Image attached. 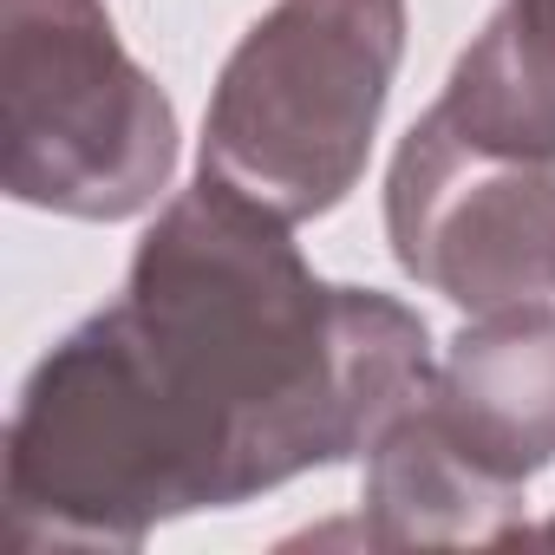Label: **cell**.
I'll list each match as a JSON object with an SVG mask.
<instances>
[{
	"mask_svg": "<svg viewBox=\"0 0 555 555\" xmlns=\"http://www.w3.org/2000/svg\"><path fill=\"white\" fill-rule=\"evenodd\" d=\"M8 196L73 222L144 216L177 170V105L105 0H0Z\"/></svg>",
	"mask_w": 555,
	"mask_h": 555,
	"instance_id": "cell-3",
	"label": "cell"
},
{
	"mask_svg": "<svg viewBox=\"0 0 555 555\" xmlns=\"http://www.w3.org/2000/svg\"><path fill=\"white\" fill-rule=\"evenodd\" d=\"M425 405L496 477L529 483L555 464V301L470 314L431 366Z\"/></svg>",
	"mask_w": 555,
	"mask_h": 555,
	"instance_id": "cell-5",
	"label": "cell"
},
{
	"mask_svg": "<svg viewBox=\"0 0 555 555\" xmlns=\"http://www.w3.org/2000/svg\"><path fill=\"white\" fill-rule=\"evenodd\" d=\"M295 222L196 177L8 418L21 548H138L157 522L235 509L366 451L431 386L425 321L308 268Z\"/></svg>",
	"mask_w": 555,
	"mask_h": 555,
	"instance_id": "cell-1",
	"label": "cell"
},
{
	"mask_svg": "<svg viewBox=\"0 0 555 555\" xmlns=\"http://www.w3.org/2000/svg\"><path fill=\"white\" fill-rule=\"evenodd\" d=\"M431 112L483 151L555 164V0H503Z\"/></svg>",
	"mask_w": 555,
	"mask_h": 555,
	"instance_id": "cell-7",
	"label": "cell"
},
{
	"mask_svg": "<svg viewBox=\"0 0 555 555\" xmlns=\"http://www.w3.org/2000/svg\"><path fill=\"white\" fill-rule=\"evenodd\" d=\"M366 542L373 548H464V542H516L522 483L483 470L425 405V392L386 418L366 444Z\"/></svg>",
	"mask_w": 555,
	"mask_h": 555,
	"instance_id": "cell-6",
	"label": "cell"
},
{
	"mask_svg": "<svg viewBox=\"0 0 555 555\" xmlns=\"http://www.w3.org/2000/svg\"><path fill=\"white\" fill-rule=\"evenodd\" d=\"M542 535H555V522H548V529H542Z\"/></svg>",
	"mask_w": 555,
	"mask_h": 555,
	"instance_id": "cell-8",
	"label": "cell"
},
{
	"mask_svg": "<svg viewBox=\"0 0 555 555\" xmlns=\"http://www.w3.org/2000/svg\"><path fill=\"white\" fill-rule=\"evenodd\" d=\"M399 60L405 0H274L209 92L203 170L288 222L340 209L366 177Z\"/></svg>",
	"mask_w": 555,
	"mask_h": 555,
	"instance_id": "cell-2",
	"label": "cell"
},
{
	"mask_svg": "<svg viewBox=\"0 0 555 555\" xmlns=\"http://www.w3.org/2000/svg\"><path fill=\"white\" fill-rule=\"evenodd\" d=\"M386 235L412 282L464 314L555 301V164L483 151L425 112L386 170Z\"/></svg>",
	"mask_w": 555,
	"mask_h": 555,
	"instance_id": "cell-4",
	"label": "cell"
}]
</instances>
